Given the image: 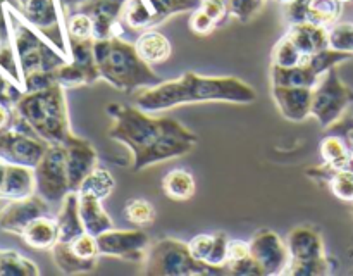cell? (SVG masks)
<instances>
[{"label":"cell","mask_w":353,"mask_h":276,"mask_svg":"<svg viewBox=\"0 0 353 276\" xmlns=\"http://www.w3.org/2000/svg\"><path fill=\"white\" fill-rule=\"evenodd\" d=\"M105 109L114 119L109 138L128 147L134 171L181 157L195 147L196 135L172 117H154L138 107L117 102Z\"/></svg>","instance_id":"obj_1"},{"label":"cell","mask_w":353,"mask_h":276,"mask_svg":"<svg viewBox=\"0 0 353 276\" xmlns=\"http://www.w3.org/2000/svg\"><path fill=\"white\" fill-rule=\"evenodd\" d=\"M134 103L148 114L161 112L185 103L230 102L250 103L257 99L254 86L236 76H200L185 72L181 78L137 90Z\"/></svg>","instance_id":"obj_2"},{"label":"cell","mask_w":353,"mask_h":276,"mask_svg":"<svg viewBox=\"0 0 353 276\" xmlns=\"http://www.w3.org/2000/svg\"><path fill=\"white\" fill-rule=\"evenodd\" d=\"M93 55L100 78L109 81L117 90L131 93L162 83L161 76L152 71L150 64L138 55L134 41L117 37L95 40Z\"/></svg>","instance_id":"obj_3"},{"label":"cell","mask_w":353,"mask_h":276,"mask_svg":"<svg viewBox=\"0 0 353 276\" xmlns=\"http://www.w3.org/2000/svg\"><path fill=\"white\" fill-rule=\"evenodd\" d=\"M14 109L47 144H65L74 137L69 124L64 88L59 83L40 92H24Z\"/></svg>","instance_id":"obj_4"},{"label":"cell","mask_w":353,"mask_h":276,"mask_svg":"<svg viewBox=\"0 0 353 276\" xmlns=\"http://www.w3.org/2000/svg\"><path fill=\"white\" fill-rule=\"evenodd\" d=\"M2 10L23 76L33 71H55L68 62L62 52H57L47 38L41 37L40 31L31 26L19 10L7 2L2 3Z\"/></svg>","instance_id":"obj_5"},{"label":"cell","mask_w":353,"mask_h":276,"mask_svg":"<svg viewBox=\"0 0 353 276\" xmlns=\"http://www.w3.org/2000/svg\"><path fill=\"white\" fill-rule=\"evenodd\" d=\"M147 275H226V268H214L196 261L188 244L176 238H161L148 247L143 259Z\"/></svg>","instance_id":"obj_6"},{"label":"cell","mask_w":353,"mask_h":276,"mask_svg":"<svg viewBox=\"0 0 353 276\" xmlns=\"http://www.w3.org/2000/svg\"><path fill=\"white\" fill-rule=\"evenodd\" d=\"M290 264L285 275H326L330 264L324 255L323 238L316 228L300 224L288 235Z\"/></svg>","instance_id":"obj_7"},{"label":"cell","mask_w":353,"mask_h":276,"mask_svg":"<svg viewBox=\"0 0 353 276\" xmlns=\"http://www.w3.org/2000/svg\"><path fill=\"white\" fill-rule=\"evenodd\" d=\"M34 178L37 193L50 204L62 202L71 192L64 144H48L43 157L34 168Z\"/></svg>","instance_id":"obj_8"},{"label":"cell","mask_w":353,"mask_h":276,"mask_svg":"<svg viewBox=\"0 0 353 276\" xmlns=\"http://www.w3.org/2000/svg\"><path fill=\"white\" fill-rule=\"evenodd\" d=\"M100 255L121 257L126 261H143L150 247V237L143 230H110L97 237Z\"/></svg>","instance_id":"obj_9"},{"label":"cell","mask_w":353,"mask_h":276,"mask_svg":"<svg viewBox=\"0 0 353 276\" xmlns=\"http://www.w3.org/2000/svg\"><path fill=\"white\" fill-rule=\"evenodd\" d=\"M345 103H347L345 86H341V83L338 81L336 72L327 71L312 90L310 116L316 117L321 126L327 128L338 119Z\"/></svg>","instance_id":"obj_10"},{"label":"cell","mask_w":353,"mask_h":276,"mask_svg":"<svg viewBox=\"0 0 353 276\" xmlns=\"http://www.w3.org/2000/svg\"><path fill=\"white\" fill-rule=\"evenodd\" d=\"M47 147V141L41 140L37 135L21 133L12 128L0 133V159L7 164L37 168Z\"/></svg>","instance_id":"obj_11"},{"label":"cell","mask_w":353,"mask_h":276,"mask_svg":"<svg viewBox=\"0 0 353 276\" xmlns=\"http://www.w3.org/2000/svg\"><path fill=\"white\" fill-rule=\"evenodd\" d=\"M248 245L252 257L259 262L264 275H285L286 266L290 264V250L276 231L268 228L257 230Z\"/></svg>","instance_id":"obj_12"},{"label":"cell","mask_w":353,"mask_h":276,"mask_svg":"<svg viewBox=\"0 0 353 276\" xmlns=\"http://www.w3.org/2000/svg\"><path fill=\"white\" fill-rule=\"evenodd\" d=\"M47 200L38 193L26 197V199L7 200L6 206L0 209V230L7 233L19 235L24 228L41 216H50V207Z\"/></svg>","instance_id":"obj_13"},{"label":"cell","mask_w":353,"mask_h":276,"mask_svg":"<svg viewBox=\"0 0 353 276\" xmlns=\"http://www.w3.org/2000/svg\"><path fill=\"white\" fill-rule=\"evenodd\" d=\"M65 161H68V176L71 192H78L83 179L99 166L97 150L88 140L79 137H71L64 144Z\"/></svg>","instance_id":"obj_14"},{"label":"cell","mask_w":353,"mask_h":276,"mask_svg":"<svg viewBox=\"0 0 353 276\" xmlns=\"http://www.w3.org/2000/svg\"><path fill=\"white\" fill-rule=\"evenodd\" d=\"M312 90L303 86H274L272 97L276 100L279 112L283 117L293 123H302L310 116V102H312Z\"/></svg>","instance_id":"obj_15"},{"label":"cell","mask_w":353,"mask_h":276,"mask_svg":"<svg viewBox=\"0 0 353 276\" xmlns=\"http://www.w3.org/2000/svg\"><path fill=\"white\" fill-rule=\"evenodd\" d=\"M228 244H230V238L226 233H202L192 238V241H188V247L196 261L214 266V268L228 269Z\"/></svg>","instance_id":"obj_16"},{"label":"cell","mask_w":353,"mask_h":276,"mask_svg":"<svg viewBox=\"0 0 353 276\" xmlns=\"http://www.w3.org/2000/svg\"><path fill=\"white\" fill-rule=\"evenodd\" d=\"M286 34L292 38L296 48L307 57H312L317 52L330 48V31H327V28L310 23V21L290 24V30Z\"/></svg>","instance_id":"obj_17"},{"label":"cell","mask_w":353,"mask_h":276,"mask_svg":"<svg viewBox=\"0 0 353 276\" xmlns=\"http://www.w3.org/2000/svg\"><path fill=\"white\" fill-rule=\"evenodd\" d=\"M37 193L34 168L21 164H7L6 178L0 188V200H17Z\"/></svg>","instance_id":"obj_18"},{"label":"cell","mask_w":353,"mask_h":276,"mask_svg":"<svg viewBox=\"0 0 353 276\" xmlns=\"http://www.w3.org/2000/svg\"><path fill=\"white\" fill-rule=\"evenodd\" d=\"M19 12L38 31L54 30L62 19L57 0H24L19 6Z\"/></svg>","instance_id":"obj_19"},{"label":"cell","mask_w":353,"mask_h":276,"mask_svg":"<svg viewBox=\"0 0 353 276\" xmlns=\"http://www.w3.org/2000/svg\"><path fill=\"white\" fill-rule=\"evenodd\" d=\"M78 204H79V216H81L83 226H85L86 233L99 237L103 231L114 228L112 219L109 214L105 213L102 206V200L97 199L93 195H85V193H78Z\"/></svg>","instance_id":"obj_20"},{"label":"cell","mask_w":353,"mask_h":276,"mask_svg":"<svg viewBox=\"0 0 353 276\" xmlns=\"http://www.w3.org/2000/svg\"><path fill=\"white\" fill-rule=\"evenodd\" d=\"M55 221H57L59 241H71L85 233V226H83L81 216H79L78 192H69L62 199Z\"/></svg>","instance_id":"obj_21"},{"label":"cell","mask_w":353,"mask_h":276,"mask_svg":"<svg viewBox=\"0 0 353 276\" xmlns=\"http://www.w3.org/2000/svg\"><path fill=\"white\" fill-rule=\"evenodd\" d=\"M134 47H137L138 55L150 66L162 64V62L171 57L172 52L171 41L168 40V37L159 33L154 28L141 31L138 34L137 41H134Z\"/></svg>","instance_id":"obj_22"},{"label":"cell","mask_w":353,"mask_h":276,"mask_svg":"<svg viewBox=\"0 0 353 276\" xmlns=\"http://www.w3.org/2000/svg\"><path fill=\"white\" fill-rule=\"evenodd\" d=\"M21 238L31 248L38 250H52L54 245L59 241L57 221L52 216H41L34 219L33 223L28 224L21 233Z\"/></svg>","instance_id":"obj_23"},{"label":"cell","mask_w":353,"mask_h":276,"mask_svg":"<svg viewBox=\"0 0 353 276\" xmlns=\"http://www.w3.org/2000/svg\"><path fill=\"white\" fill-rule=\"evenodd\" d=\"M52 257L59 271L64 275H81V273H92L97 268L99 261L83 259L74 254L69 241H57L52 248Z\"/></svg>","instance_id":"obj_24"},{"label":"cell","mask_w":353,"mask_h":276,"mask_svg":"<svg viewBox=\"0 0 353 276\" xmlns=\"http://www.w3.org/2000/svg\"><path fill=\"white\" fill-rule=\"evenodd\" d=\"M55 79L62 88H76L81 85H92L100 79V71L95 66H81L78 62H65L55 69Z\"/></svg>","instance_id":"obj_25"},{"label":"cell","mask_w":353,"mask_h":276,"mask_svg":"<svg viewBox=\"0 0 353 276\" xmlns=\"http://www.w3.org/2000/svg\"><path fill=\"white\" fill-rule=\"evenodd\" d=\"M271 78L274 86H303V88H316L321 79L309 66H293V68L272 66Z\"/></svg>","instance_id":"obj_26"},{"label":"cell","mask_w":353,"mask_h":276,"mask_svg":"<svg viewBox=\"0 0 353 276\" xmlns=\"http://www.w3.org/2000/svg\"><path fill=\"white\" fill-rule=\"evenodd\" d=\"M147 7L150 9L152 16V28L165 23L169 17L183 12H193L202 6V0H143Z\"/></svg>","instance_id":"obj_27"},{"label":"cell","mask_w":353,"mask_h":276,"mask_svg":"<svg viewBox=\"0 0 353 276\" xmlns=\"http://www.w3.org/2000/svg\"><path fill=\"white\" fill-rule=\"evenodd\" d=\"M0 71L10 81L23 88V72H21L19 62H17V55L16 50H14L6 21H2V24H0Z\"/></svg>","instance_id":"obj_28"},{"label":"cell","mask_w":353,"mask_h":276,"mask_svg":"<svg viewBox=\"0 0 353 276\" xmlns=\"http://www.w3.org/2000/svg\"><path fill=\"white\" fill-rule=\"evenodd\" d=\"M165 195L174 200H188L195 195V178L186 169H172L162 179Z\"/></svg>","instance_id":"obj_29"},{"label":"cell","mask_w":353,"mask_h":276,"mask_svg":"<svg viewBox=\"0 0 353 276\" xmlns=\"http://www.w3.org/2000/svg\"><path fill=\"white\" fill-rule=\"evenodd\" d=\"M114 188H116V179H114L112 172L97 166V168L83 179L78 193L93 195L97 197V199L103 200L112 193Z\"/></svg>","instance_id":"obj_30"},{"label":"cell","mask_w":353,"mask_h":276,"mask_svg":"<svg viewBox=\"0 0 353 276\" xmlns=\"http://www.w3.org/2000/svg\"><path fill=\"white\" fill-rule=\"evenodd\" d=\"M341 14L340 0H307V21L331 26L338 21Z\"/></svg>","instance_id":"obj_31"},{"label":"cell","mask_w":353,"mask_h":276,"mask_svg":"<svg viewBox=\"0 0 353 276\" xmlns=\"http://www.w3.org/2000/svg\"><path fill=\"white\" fill-rule=\"evenodd\" d=\"M272 66H278V68H293V66H307L309 64L310 57L303 55L302 52L296 48V45L293 43L292 38L288 34L281 38V40L276 43V47L272 48Z\"/></svg>","instance_id":"obj_32"},{"label":"cell","mask_w":353,"mask_h":276,"mask_svg":"<svg viewBox=\"0 0 353 276\" xmlns=\"http://www.w3.org/2000/svg\"><path fill=\"white\" fill-rule=\"evenodd\" d=\"M0 275H40V269L19 252L0 250Z\"/></svg>","instance_id":"obj_33"},{"label":"cell","mask_w":353,"mask_h":276,"mask_svg":"<svg viewBox=\"0 0 353 276\" xmlns=\"http://www.w3.org/2000/svg\"><path fill=\"white\" fill-rule=\"evenodd\" d=\"M123 213L126 219L137 228L150 226V224H154L155 217H157L154 204L145 199H130L124 204Z\"/></svg>","instance_id":"obj_34"},{"label":"cell","mask_w":353,"mask_h":276,"mask_svg":"<svg viewBox=\"0 0 353 276\" xmlns=\"http://www.w3.org/2000/svg\"><path fill=\"white\" fill-rule=\"evenodd\" d=\"M321 154L326 164L333 168L334 171L338 169H347L348 162H350V154H348L347 147L343 141L336 137H327L324 138L321 144Z\"/></svg>","instance_id":"obj_35"},{"label":"cell","mask_w":353,"mask_h":276,"mask_svg":"<svg viewBox=\"0 0 353 276\" xmlns=\"http://www.w3.org/2000/svg\"><path fill=\"white\" fill-rule=\"evenodd\" d=\"M65 33H68V38H74V40H88V38H93L92 16L83 12V10L72 12L71 16L65 17Z\"/></svg>","instance_id":"obj_36"},{"label":"cell","mask_w":353,"mask_h":276,"mask_svg":"<svg viewBox=\"0 0 353 276\" xmlns=\"http://www.w3.org/2000/svg\"><path fill=\"white\" fill-rule=\"evenodd\" d=\"M226 3L230 17H234L241 23H248L261 12L265 0H226Z\"/></svg>","instance_id":"obj_37"},{"label":"cell","mask_w":353,"mask_h":276,"mask_svg":"<svg viewBox=\"0 0 353 276\" xmlns=\"http://www.w3.org/2000/svg\"><path fill=\"white\" fill-rule=\"evenodd\" d=\"M71 245L72 252L78 254L79 257L83 259H92V261H99L100 257V250H99V244H97V237L90 233H81L79 237H76L74 240L69 241Z\"/></svg>","instance_id":"obj_38"},{"label":"cell","mask_w":353,"mask_h":276,"mask_svg":"<svg viewBox=\"0 0 353 276\" xmlns=\"http://www.w3.org/2000/svg\"><path fill=\"white\" fill-rule=\"evenodd\" d=\"M52 85H57L55 71H33L23 76L24 92H40Z\"/></svg>","instance_id":"obj_39"},{"label":"cell","mask_w":353,"mask_h":276,"mask_svg":"<svg viewBox=\"0 0 353 276\" xmlns=\"http://www.w3.org/2000/svg\"><path fill=\"white\" fill-rule=\"evenodd\" d=\"M331 190L343 200H353V171L338 169L331 178Z\"/></svg>","instance_id":"obj_40"},{"label":"cell","mask_w":353,"mask_h":276,"mask_svg":"<svg viewBox=\"0 0 353 276\" xmlns=\"http://www.w3.org/2000/svg\"><path fill=\"white\" fill-rule=\"evenodd\" d=\"M330 47L334 50H353V28L350 24H338L330 31Z\"/></svg>","instance_id":"obj_41"},{"label":"cell","mask_w":353,"mask_h":276,"mask_svg":"<svg viewBox=\"0 0 353 276\" xmlns=\"http://www.w3.org/2000/svg\"><path fill=\"white\" fill-rule=\"evenodd\" d=\"M217 28L216 21L209 16L203 9L193 10L192 17H190V30L195 34H200V37H205V34H210Z\"/></svg>","instance_id":"obj_42"},{"label":"cell","mask_w":353,"mask_h":276,"mask_svg":"<svg viewBox=\"0 0 353 276\" xmlns=\"http://www.w3.org/2000/svg\"><path fill=\"white\" fill-rule=\"evenodd\" d=\"M226 266L228 271H230L231 275H264V271H262V268L259 266V262L252 257V254L240 259V261L228 262Z\"/></svg>","instance_id":"obj_43"},{"label":"cell","mask_w":353,"mask_h":276,"mask_svg":"<svg viewBox=\"0 0 353 276\" xmlns=\"http://www.w3.org/2000/svg\"><path fill=\"white\" fill-rule=\"evenodd\" d=\"M200 9L205 10L214 21H216L217 26L224 23V21L230 17V12H228V3L226 0H202V6Z\"/></svg>","instance_id":"obj_44"},{"label":"cell","mask_w":353,"mask_h":276,"mask_svg":"<svg viewBox=\"0 0 353 276\" xmlns=\"http://www.w3.org/2000/svg\"><path fill=\"white\" fill-rule=\"evenodd\" d=\"M247 255H250V245L247 241L230 240V244H228V262L240 261V259L247 257Z\"/></svg>","instance_id":"obj_45"},{"label":"cell","mask_w":353,"mask_h":276,"mask_svg":"<svg viewBox=\"0 0 353 276\" xmlns=\"http://www.w3.org/2000/svg\"><path fill=\"white\" fill-rule=\"evenodd\" d=\"M88 2L90 0H57V6H59V9H61L62 19L65 21V17L71 16L72 12H78V10H81Z\"/></svg>","instance_id":"obj_46"},{"label":"cell","mask_w":353,"mask_h":276,"mask_svg":"<svg viewBox=\"0 0 353 276\" xmlns=\"http://www.w3.org/2000/svg\"><path fill=\"white\" fill-rule=\"evenodd\" d=\"M12 116H14V107L0 102V133L9 130L10 124H12Z\"/></svg>","instance_id":"obj_47"},{"label":"cell","mask_w":353,"mask_h":276,"mask_svg":"<svg viewBox=\"0 0 353 276\" xmlns=\"http://www.w3.org/2000/svg\"><path fill=\"white\" fill-rule=\"evenodd\" d=\"M6 168H7V162H3L2 159H0V188H2L3 178H6Z\"/></svg>","instance_id":"obj_48"},{"label":"cell","mask_w":353,"mask_h":276,"mask_svg":"<svg viewBox=\"0 0 353 276\" xmlns=\"http://www.w3.org/2000/svg\"><path fill=\"white\" fill-rule=\"evenodd\" d=\"M279 3H285V6H288V3H292V2H295V0H278Z\"/></svg>","instance_id":"obj_49"},{"label":"cell","mask_w":353,"mask_h":276,"mask_svg":"<svg viewBox=\"0 0 353 276\" xmlns=\"http://www.w3.org/2000/svg\"><path fill=\"white\" fill-rule=\"evenodd\" d=\"M24 2V0H17V3H19V6H21V3H23Z\"/></svg>","instance_id":"obj_50"},{"label":"cell","mask_w":353,"mask_h":276,"mask_svg":"<svg viewBox=\"0 0 353 276\" xmlns=\"http://www.w3.org/2000/svg\"><path fill=\"white\" fill-rule=\"evenodd\" d=\"M340 2H341V3H343V2H348V0H340Z\"/></svg>","instance_id":"obj_51"}]
</instances>
